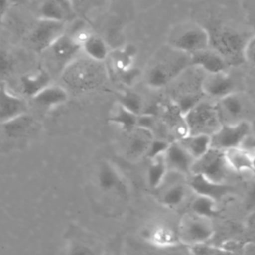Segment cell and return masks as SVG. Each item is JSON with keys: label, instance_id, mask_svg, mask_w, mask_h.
<instances>
[{"label": "cell", "instance_id": "6da1fadb", "mask_svg": "<svg viewBox=\"0 0 255 255\" xmlns=\"http://www.w3.org/2000/svg\"><path fill=\"white\" fill-rule=\"evenodd\" d=\"M191 68L190 54L169 45L160 48L145 72V83L152 89H161Z\"/></svg>", "mask_w": 255, "mask_h": 255}, {"label": "cell", "instance_id": "7a4b0ae2", "mask_svg": "<svg viewBox=\"0 0 255 255\" xmlns=\"http://www.w3.org/2000/svg\"><path fill=\"white\" fill-rule=\"evenodd\" d=\"M207 29L209 47L220 54L229 66L245 62L244 50L248 39L242 33L223 25H212Z\"/></svg>", "mask_w": 255, "mask_h": 255}, {"label": "cell", "instance_id": "3957f363", "mask_svg": "<svg viewBox=\"0 0 255 255\" xmlns=\"http://www.w3.org/2000/svg\"><path fill=\"white\" fill-rule=\"evenodd\" d=\"M167 45L187 54L209 47L208 29L194 22L174 26L168 34Z\"/></svg>", "mask_w": 255, "mask_h": 255}, {"label": "cell", "instance_id": "277c9868", "mask_svg": "<svg viewBox=\"0 0 255 255\" xmlns=\"http://www.w3.org/2000/svg\"><path fill=\"white\" fill-rule=\"evenodd\" d=\"M101 62L76 59L63 70V78L73 90L87 91L98 87L103 79V71L99 66Z\"/></svg>", "mask_w": 255, "mask_h": 255}, {"label": "cell", "instance_id": "5b68a950", "mask_svg": "<svg viewBox=\"0 0 255 255\" xmlns=\"http://www.w3.org/2000/svg\"><path fill=\"white\" fill-rule=\"evenodd\" d=\"M184 119L189 133L212 135L222 125L216 104L200 101L185 114Z\"/></svg>", "mask_w": 255, "mask_h": 255}, {"label": "cell", "instance_id": "8992f818", "mask_svg": "<svg viewBox=\"0 0 255 255\" xmlns=\"http://www.w3.org/2000/svg\"><path fill=\"white\" fill-rule=\"evenodd\" d=\"M214 233L215 230L210 218L190 211L182 216L177 235L180 242L189 246L191 244L208 241L212 238Z\"/></svg>", "mask_w": 255, "mask_h": 255}, {"label": "cell", "instance_id": "52a82bcc", "mask_svg": "<svg viewBox=\"0 0 255 255\" xmlns=\"http://www.w3.org/2000/svg\"><path fill=\"white\" fill-rule=\"evenodd\" d=\"M66 23L36 18L29 32V43L39 53L45 52L65 32Z\"/></svg>", "mask_w": 255, "mask_h": 255}, {"label": "cell", "instance_id": "ba28073f", "mask_svg": "<svg viewBox=\"0 0 255 255\" xmlns=\"http://www.w3.org/2000/svg\"><path fill=\"white\" fill-rule=\"evenodd\" d=\"M251 132V125L247 120L232 124H222L211 135V147L220 150L242 145Z\"/></svg>", "mask_w": 255, "mask_h": 255}, {"label": "cell", "instance_id": "9c48e42d", "mask_svg": "<svg viewBox=\"0 0 255 255\" xmlns=\"http://www.w3.org/2000/svg\"><path fill=\"white\" fill-rule=\"evenodd\" d=\"M227 169L228 166L226 164L223 151L211 147L201 157L193 161L191 173L201 174L213 181L225 182Z\"/></svg>", "mask_w": 255, "mask_h": 255}, {"label": "cell", "instance_id": "30bf717a", "mask_svg": "<svg viewBox=\"0 0 255 255\" xmlns=\"http://www.w3.org/2000/svg\"><path fill=\"white\" fill-rule=\"evenodd\" d=\"M28 3L33 4L36 18L68 23L77 17L71 0H33Z\"/></svg>", "mask_w": 255, "mask_h": 255}, {"label": "cell", "instance_id": "8fae6325", "mask_svg": "<svg viewBox=\"0 0 255 255\" xmlns=\"http://www.w3.org/2000/svg\"><path fill=\"white\" fill-rule=\"evenodd\" d=\"M82 50L81 44L71 34L64 33L60 36L46 51H48L53 60L63 68V70L77 59L80 51ZM45 51V52H46Z\"/></svg>", "mask_w": 255, "mask_h": 255}, {"label": "cell", "instance_id": "7c38bea8", "mask_svg": "<svg viewBox=\"0 0 255 255\" xmlns=\"http://www.w3.org/2000/svg\"><path fill=\"white\" fill-rule=\"evenodd\" d=\"M96 181L104 192H115L123 196L127 194V184L122 173L109 161L100 164L96 173Z\"/></svg>", "mask_w": 255, "mask_h": 255}, {"label": "cell", "instance_id": "4fadbf2b", "mask_svg": "<svg viewBox=\"0 0 255 255\" xmlns=\"http://www.w3.org/2000/svg\"><path fill=\"white\" fill-rule=\"evenodd\" d=\"M201 90L205 96L219 100L235 92V83L226 71L205 73L201 80Z\"/></svg>", "mask_w": 255, "mask_h": 255}, {"label": "cell", "instance_id": "5bb4252c", "mask_svg": "<svg viewBox=\"0 0 255 255\" xmlns=\"http://www.w3.org/2000/svg\"><path fill=\"white\" fill-rule=\"evenodd\" d=\"M229 169L236 172L255 173V146L242 145L222 150Z\"/></svg>", "mask_w": 255, "mask_h": 255}, {"label": "cell", "instance_id": "9a60e30c", "mask_svg": "<svg viewBox=\"0 0 255 255\" xmlns=\"http://www.w3.org/2000/svg\"><path fill=\"white\" fill-rule=\"evenodd\" d=\"M216 107L222 124H232L246 120V102L236 92L219 99Z\"/></svg>", "mask_w": 255, "mask_h": 255}, {"label": "cell", "instance_id": "2e32d148", "mask_svg": "<svg viewBox=\"0 0 255 255\" xmlns=\"http://www.w3.org/2000/svg\"><path fill=\"white\" fill-rule=\"evenodd\" d=\"M189 188L195 194L207 196L218 201L231 193L232 188L225 182L213 181L201 174L191 173L188 181Z\"/></svg>", "mask_w": 255, "mask_h": 255}, {"label": "cell", "instance_id": "e0dca14e", "mask_svg": "<svg viewBox=\"0 0 255 255\" xmlns=\"http://www.w3.org/2000/svg\"><path fill=\"white\" fill-rule=\"evenodd\" d=\"M190 64L192 68L205 73L223 72L230 67L225 59L210 47L190 54Z\"/></svg>", "mask_w": 255, "mask_h": 255}, {"label": "cell", "instance_id": "ac0fdd59", "mask_svg": "<svg viewBox=\"0 0 255 255\" xmlns=\"http://www.w3.org/2000/svg\"><path fill=\"white\" fill-rule=\"evenodd\" d=\"M164 158L168 171H172L181 175L191 173V166L194 159L184 149L178 140L169 143L164 153Z\"/></svg>", "mask_w": 255, "mask_h": 255}, {"label": "cell", "instance_id": "d6986e66", "mask_svg": "<svg viewBox=\"0 0 255 255\" xmlns=\"http://www.w3.org/2000/svg\"><path fill=\"white\" fill-rule=\"evenodd\" d=\"M27 113L26 102L9 91L7 86L0 82V124L8 122Z\"/></svg>", "mask_w": 255, "mask_h": 255}, {"label": "cell", "instance_id": "ffe728a7", "mask_svg": "<svg viewBox=\"0 0 255 255\" xmlns=\"http://www.w3.org/2000/svg\"><path fill=\"white\" fill-rule=\"evenodd\" d=\"M129 137L127 144V153L129 159H138L146 156L149 145L153 139L149 128L136 127L128 132Z\"/></svg>", "mask_w": 255, "mask_h": 255}, {"label": "cell", "instance_id": "44dd1931", "mask_svg": "<svg viewBox=\"0 0 255 255\" xmlns=\"http://www.w3.org/2000/svg\"><path fill=\"white\" fill-rule=\"evenodd\" d=\"M51 84V76L45 70L26 74L21 77L20 85L24 95L34 98L39 92Z\"/></svg>", "mask_w": 255, "mask_h": 255}, {"label": "cell", "instance_id": "7402d4cb", "mask_svg": "<svg viewBox=\"0 0 255 255\" xmlns=\"http://www.w3.org/2000/svg\"><path fill=\"white\" fill-rule=\"evenodd\" d=\"M184 149L195 160L211 148V135L202 133H188L177 139Z\"/></svg>", "mask_w": 255, "mask_h": 255}, {"label": "cell", "instance_id": "603a6c76", "mask_svg": "<svg viewBox=\"0 0 255 255\" xmlns=\"http://www.w3.org/2000/svg\"><path fill=\"white\" fill-rule=\"evenodd\" d=\"M32 99L40 106L53 108L65 104L69 99V95L65 88L50 84Z\"/></svg>", "mask_w": 255, "mask_h": 255}, {"label": "cell", "instance_id": "cb8c5ba5", "mask_svg": "<svg viewBox=\"0 0 255 255\" xmlns=\"http://www.w3.org/2000/svg\"><path fill=\"white\" fill-rule=\"evenodd\" d=\"M147 240L156 247L167 248L180 243L177 233L166 225L158 224L153 226L147 233Z\"/></svg>", "mask_w": 255, "mask_h": 255}, {"label": "cell", "instance_id": "d4e9b609", "mask_svg": "<svg viewBox=\"0 0 255 255\" xmlns=\"http://www.w3.org/2000/svg\"><path fill=\"white\" fill-rule=\"evenodd\" d=\"M85 55L97 62H103L109 57V48L106 42L98 35L90 34L82 44Z\"/></svg>", "mask_w": 255, "mask_h": 255}, {"label": "cell", "instance_id": "484cf974", "mask_svg": "<svg viewBox=\"0 0 255 255\" xmlns=\"http://www.w3.org/2000/svg\"><path fill=\"white\" fill-rule=\"evenodd\" d=\"M168 168L164 158V154L151 158L146 171L148 185L152 188H158L159 186H161V184L165 180Z\"/></svg>", "mask_w": 255, "mask_h": 255}, {"label": "cell", "instance_id": "4316f807", "mask_svg": "<svg viewBox=\"0 0 255 255\" xmlns=\"http://www.w3.org/2000/svg\"><path fill=\"white\" fill-rule=\"evenodd\" d=\"M1 125L3 126L4 132L7 136L17 138L28 133V130L33 126V119L27 113H25Z\"/></svg>", "mask_w": 255, "mask_h": 255}, {"label": "cell", "instance_id": "83f0119b", "mask_svg": "<svg viewBox=\"0 0 255 255\" xmlns=\"http://www.w3.org/2000/svg\"><path fill=\"white\" fill-rule=\"evenodd\" d=\"M190 211L208 218L216 217L219 213L217 201L207 196L196 194L190 203Z\"/></svg>", "mask_w": 255, "mask_h": 255}, {"label": "cell", "instance_id": "f1b7e54d", "mask_svg": "<svg viewBox=\"0 0 255 255\" xmlns=\"http://www.w3.org/2000/svg\"><path fill=\"white\" fill-rule=\"evenodd\" d=\"M187 196L186 187L180 183L169 185L161 194L160 202L168 208H174L183 203Z\"/></svg>", "mask_w": 255, "mask_h": 255}, {"label": "cell", "instance_id": "f546056e", "mask_svg": "<svg viewBox=\"0 0 255 255\" xmlns=\"http://www.w3.org/2000/svg\"><path fill=\"white\" fill-rule=\"evenodd\" d=\"M138 116L122 105L119 104L116 112L113 114V116L109 119L110 122L118 125L122 129H124L127 132L131 131L133 128L137 127L138 122Z\"/></svg>", "mask_w": 255, "mask_h": 255}, {"label": "cell", "instance_id": "4dcf8cb0", "mask_svg": "<svg viewBox=\"0 0 255 255\" xmlns=\"http://www.w3.org/2000/svg\"><path fill=\"white\" fill-rule=\"evenodd\" d=\"M108 0H71L77 16L87 17L92 11L103 7Z\"/></svg>", "mask_w": 255, "mask_h": 255}, {"label": "cell", "instance_id": "1f68e13d", "mask_svg": "<svg viewBox=\"0 0 255 255\" xmlns=\"http://www.w3.org/2000/svg\"><path fill=\"white\" fill-rule=\"evenodd\" d=\"M120 105L136 115H140L143 110L142 99L138 94L134 92H127L122 95L120 99Z\"/></svg>", "mask_w": 255, "mask_h": 255}, {"label": "cell", "instance_id": "d6a6232c", "mask_svg": "<svg viewBox=\"0 0 255 255\" xmlns=\"http://www.w3.org/2000/svg\"><path fill=\"white\" fill-rule=\"evenodd\" d=\"M189 252L195 255H215V254H222L227 253L225 249L220 246L211 245L206 242H200L189 245Z\"/></svg>", "mask_w": 255, "mask_h": 255}, {"label": "cell", "instance_id": "836d02e7", "mask_svg": "<svg viewBox=\"0 0 255 255\" xmlns=\"http://www.w3.org/2000/svg\"><path fill=\"white\" fill-rule=\"evenodd\" d=\"M14 69V61L11 54L0 48V77L9 76Z\"/></svg>", "mask_w": 255, "mask_h": 255}, {"label": "cell", "instance_id": "e575fe53", "mask_svg": "<svg viewBox=\"0 0 255 255\" xmlns=\"http://www.w3.org/2000/svg\"><path fill=\"white\" fill-rule=\"evenodd\" d=\"M170 142L166 141V140H163V139H156V138H153L150 145H149V148L147 150V153H146V156L151 159V158H154L158 155H161V154H164L168 145H169Z\"/></svg>", "mask_w": 255, "mask_h": 255}, {"label": "cell", "instance_id": "d590c367", "mask_svg": "<svg viewBox=\"0 0 255 255\" xmlns=\"http://www.w3.org/2000/svg\"><path fill=\"white\" fill-rule=\"evenodd\" d=\"M245 62H248L255 67V35L248 38L244 50Z\"/></svg>", "mask_w": 255, "mask_h": 255}, {"label": "cell", "instance_id": "8d00e7d4", "mask_svg": "<svg viewBox=\"0 0 255 255\" xmlns=\"http://www.w3.org/2000/svg\"><path fill=\"white\" fill-rule=\"evenodd\" d=\"M10 2H11L10 0H0V26L3 23L4 17H5V14H6V11L8 9Z\"/></svg>", "mask_w": 255, "mask_h": 255}, {"label": "cell", "instance_id": "74e56055", "mask_svg": "<svg viewBox=\"0 0 255 255\" xmlns=\"http://www.w3.org/2000/svg\"><path fill=\"white\" fill-rule=\"evenodd\" d=\"M247 224L250 227V229H252L255 232V211L249 215L247 219Z\"/></svg>", "mask_w": 255, "mask_h": 255}, {"label": "cell", "instance_id": "f35d334b", "mask_svg": "<svg viewBox=\"0 0 255 255\" xmlns=\"http://www.w3.org/2000/svg\"><path fill=\"white\" fill-rule=\"evenodd\" d=\"M249 201L254 204L255 203V183L249 190Z\"/></svg>", "mask_w": 255, "mask_h": 255}, {"label": "cell", "instance_id": "ab89813d", "mask_svg": "<svg viewBox=\"0 0 255 255\" xmlns=\"http://www.w3.org/2000/svg\"><path fill=\"white\" fill-rule=\"evenodd\" d=\"M11 2H13L14 4H26L28 2H31L33 0H10Z\"/></svg>", "mask_w": 255, "mask_h": 255}, {"label": "cell", "instance_id": "60d3db41", "mask_svg": "<svg viewBox=\"0 0 255 255\" xmlns=\"http://www.w3.org/2000/svg\"><path fill=\"white\" fill-rule=\"evenodd\" d=\"M111 1H115V0H111Z\"/></svg>", "mask_w": 255, "mask_h": 255}]
</instances>
